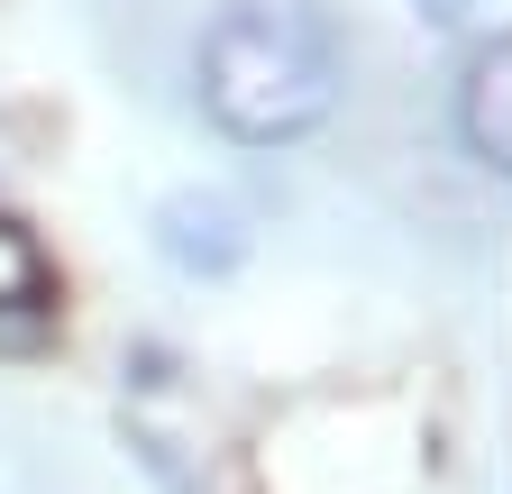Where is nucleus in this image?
Instances as JSON below:
<instances>
[{"instance_id": "1", "label": "nucleus", "mask_w": 512, "mask_h": 494, "mask_svg": "<svg viewBox=\"0 0 512 494\" xmlns=\"http://www.w3.org/2000/svg\"><path fill=\"white\" fill-rule=\"evenodd\" d=\"M202 119L229 147H293L339 110V19L330 0H220L202 28Z\"/></svg>"}, {"instance_id": "2", "label": "nucleus", "mask_w": 512, "mask_h": 494, "mask_svg": "<svg viewBox=\"0 0 512 494\" xmlns=\"http://www.w3.org/2000/svg\"><path fill=\"white\" fill-rule=\"evenodd\" d=\"M247 247H256V229H247V211L229 202V193H165L156 202V257L174 266V275H202V284H220V275H238L247 266Z\"/></svg>"}, {"instance_id": "3", "label": "nucleus", "mask_w": 512, "mask_h": 494, "mask_svg": "<svg viewBox=\"0 0 512 494\" xmlns=\"http://www.w3.org/2000/svg\"><path fill=\"white\" fill-rule=\"evenodd\" d=\"M458 138H467L476 165L512 174V28L494 46H476V65L458 83Z\"/></svg>"}, {"instance_id": "4", "label": "nucleus", "mask_w": 512, "mask_h": 494, "mask_svg": "<svg viewBox=\"0 0 512 494\" xmlns=\"http://www.w3.org/2000/svg\"><path fill=\"white\" fill-rule=\"evenodd\" d=\"M19 302H46V257L19 220H0V312H19Z\"/></svg>"}, {"instance_id": "5", "label": "nucleus", "mask_w": 512, "mask_h": 494, "mask_svg": "<svg viewBox=\"0 0 512 494\" xmlns=\"http://www.w3.org/2000/svg\"><path fill=\"white\" fill-rule=\"evenodd\" d=\"M412 10H421V19H430V28H458V19H467V10H476V0H412Z\"/></svg>"}]
</instances>
